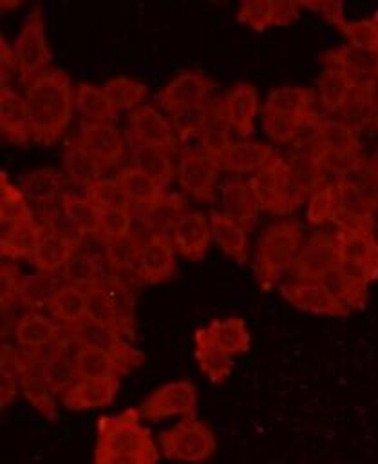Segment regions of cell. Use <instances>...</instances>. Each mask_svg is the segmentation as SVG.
<instances>
[{"label":"cell","instance_id":"1","mask_svg":"<svg viewBox=\"0 0 378 464\" xmlns=\"http://www.w3.org/2000/svg\"><path fill=\"white\" fill-rule=\"evenodd\" d=\"M76 87L61 69H45L25 83L31 140L47 147L61 138L74 114Z\"/></svg>","mask_w":378,"mask_h":464},{"label":"cell","instance_id":"2","mask_svg":"<svg viewBox=\"0 0 378 464\" xmlns=\"http://www.w3.org/2000/svg\"><path fill=\"white\" fill-rule=\"evenodd\" d=\"M141 420L137 408L99 417L94 464H157L159 444Z\"/></svg>","mask_w":378,"mask_h":464},{"label":"cell","instance_id":"3","mask_svg":"<svg viewBox=\"0 0 378 464\" xmlns=\"http://www.w3.org/2000/svg\"><path fill=\"white\" fill-rule=\"evenodd\" d=\"M217 100V83L199 71H181L156 94V103L170 116L179 138H197L201 116Z\"/></svg>","mask_w":378,"mask_h":464},{"label":"cell","instance_id":"4","mask_svg":"<svg viewBox=\"0 0 378 464\" xmlns=\"http://www.w3.org/2000/svg\"><path fill=\"white\" fill-rule=\"evenodd\" d=\"M302 248V225L297 219L269 223L257 239L253 272L259 286L271 290L284 272H289Z\"/></svg>","mask_w":378,"mask_h":464},{"label":"cell","instance_id":"5","mask_svg":"<svg viewBox=\"0 0 378 464\" xmlns=\"http://www.w3.org/2000/svg\"><path fill=\"white\" fill-rule=\"evenodd\" d=\"M259 208L275 216L293 214L307 198L295 181L284 156L275 152L269 161L248 179Z\"/></svg>","mask_w":378,"mask_h":464},{"label":"cell","instance_id":"6","mask_svg":"<svg viewBox=\"0 0 378 464\" xmlns=\"http://www.w3.org/2000/svg\"><path fill=\"white\" fill-rule=\"evenodd\" d=\"M157 444L166 459L188 464H203L217 450L213 430L195 417H184L177 424L159 431Z\"/></svg>","mask_w":378,"mask_h":464},{"label":"cell","instance_id":"7","mask_svg":"<svg viewBox=\"0 0 378 464\" xmlns=\"http://www.w3.org/2000/svg\"><path fill=\"white\" fill-rule=\"evenodd\" d=\"M13 51L18 63V72L22 80L29 82L51 62V51L45 34V16L40 4L33 5L31 13L27 14L20 33L14 38Z\"/></svg>","mask_w":378,"mask_h":464},{"label":"cell","instance_id":"8","mask_svg":"<svg viewBox=\"0 0 378 464\" xmlns=\"http://www.w3.org/2000/svg\"><path fill=\"white\" fill-rule=\"evenodd\" d=\"M71 335L78 344L109 353L123 368L125 373L143 362V353L136 350L128 341H125V335L118 328L105 321L90 317L83 324H80Z\"/></svg>","mask_w":378,"mask_h":464},{"label":"cell","instance_id":"9","mask_svg":"<svg viewBox=\"0 0 378 464\" xmlns=\"http://www.w3.org/2000/svg\"><path fill=\"white\" fill-rule=\"evenodd\" d=\"M92 317L118 328L125 337L134 339V297L130 290L118 279H103L90 292Z\"/></svg>","mask_w":378,"mask_h":464},{"label":"cell","instance_id":"10","mask_svg":"<svg viewBox=\"0 0 378 464\" xmlns=\"http://www.w3.org/2000/svg\"><path fill=\"white\" fill-rule=\"evenodd\" d=\"M197 390L190 381H170L154 390L137 406L143 420L157 422L168 417H195Z\"/></svg>","mask_w":378,"mask_h":464},{"label":"cell","instance_id":"11","mask_svg":"<svg viewBox=\"0 0 378 464\" xmlns=\"http://www.w3.org/2000/svg\"><path fill=\"white\" fill-rule=\"evenodd\" d=\"M78 246L80 237L69 236L47 223H42L34 230L29 261L40 276H51L65 268V265L78 254Z\"/></svg>","mask_w":378,"mask_h":464},{"label":"cell","instance_id":"12","mask_svg":"<svg viewBox=\"0 0 378 464\" xmlns=\"http://www.w3.org/2000/svg\"><path fill=\"white\" fill-rule=\"evenodd\" d=\"M128 136L130 143L156 147L172 156L179 150L181 138L177 130L152 103H141L128 112Z\"/></svg>","mask_w":378,"mask_h":464},{"label":"cell","instance_id":"13","mask_svg":"<svg viewBox=\"0 0 378 464\" xmlns=\"http://www.w3.org/2000/svg\"><path fill=\"white\" fill-rule=\"evenodd\" d=\"M71 334L52 317L42 312H25L13 324L14 344L25 355H38L60 344Z\"/></svg>","mask_w":378,"mask_h":464},{"label":"cell","instance_id":"14","mask_svg":"<svg viewBox=\"0 0 378 464\" xmlns=\"http://www.w3.org/2000/svg\"><path fill=\"white\" fill-rule=\"evenodd\" d=\"M217 174L213 161L206 158L199 149H184L179 154L175 178L179 187L192 198L203 203L215 201Z\"/></svg>","mask_w":378,"mask_h":464},{"label":"cell","instance_id":"15","mask_svg":"<svg viewBox=\"0 0 378 464\" xmlns=\"http://www.w3.org/2000/svg\"><path fill=\"white\" fill-rule=\"evenodd\" d=\"M340 263L336 232L318 230L302 245L295 263L289 268L293 281H315L322 272Z\"/></svg>","mask_w":378,"mask_h":464},{"label":"cell","instance_id":"16","mask_svg":"<svg viewBox=\"0 0 378 464\" xmlns=\"http://www.w3.org/2000/svg\"><path fill=\"white\" fill-rule=\"evenodd\" d=\"M74 143H78L101 167L103 172L116 167L125 156V141L112 123L85 121L80 127Z\"/></svg>","mask_w":378,"mask_h":464},{"label":"cell","instance_id":"17","mask_svg":"<svg viewBox=\"0 0 378 464\" xmlns=\"http://www.w3.org/2000/svg\"><path fill=\"white\" fill-rule=\"evenodd\" d=\"M177 270L175 248L170 236H148L139 250L136 276L145 285H157L174 277Z\"/></svg>","mask_w":378,"mask_h":464},{"label":"cell","instance_id":"18","mask_svg":"<svg viewBox=\"0 0 378 464\" xmlns=\"http://www.w3.org/2000/svg\"><path fill=\"white\" fill-rule=\"evenodd\" d=\"M49 314L72 334L80 324L92 317V299L90 292L74 285H60L52 288L47 295Z\"/></svg>","mask_w":378,"mask_h":464},{"label":"cell","instance_id":"19","mask_svg":"<svg viewBox=\"0 0 378 464\" xmlns=\"http://www.w3.org/2000/svg\"><path fill=\"white\" fill-rule=\"evenodd\" d=\"M195 344H210L224 350L230 355H239L250 350L251 337L242 317L230 315L224 319H213L210 324L197 328L194 334Z\"/></svg>","mask_w":378,"mask_h":464},{"label":"cell","instance_id":"20","mask_svg":"<svg viewBox=\"0 0 378 464\" xmlns=\"http://www.w3.org/2000/svg\"><path fill=\"white\" fill-rule=\"evenodd\" d=\"M221 100L232 130L241 138H250L255 132V118L259 114L257 87L248 82H239L232 85Z\"/></svg>","mask_w":378,"mask_h":464},{"label":"cell","instance_id":"21","mask_svg":"<svg viewBox=\"0 0 378 464\" xmlns=\"http://www.w3.org/2000/svg\"><path fill=\"white\" fill-rule=\"evenodd\" d=\"M172 243L175 252H179L188 261H201L212 241L210 219L201 210H188L177 221L172 230Z\"/></svg>","mask_w":378,"mask_h":464},{"label":"cell","instance_id":"22","mask_svg":"<svg viewBox=\"0 0 378 464\" xmlns=\"http://www.w3.org/2000/svg\"><path fill=\"white\" fill-rule=\"evenodd\" d=\"M342 188V203L378 210V154L365 158L351 174L338 179Z\"/></svg>","mask_w":378,"mask_h":464},{"label":"cell","instance_id":"23","mask_svg":"<svg viewBox=\"0 0 378 464\" xmlns=\"http://www.w3.org/2000/svg\"><path fill=\"white\" fill-rule=\"evenodd\" d=\"M277 150L262 141H253L248 138L233 140L228 149L213 161L219 172H232V174H255L262 169L269 158Z\"/></svg>","mask_w":378,"mask_h":464},{"label":"cell","instance_id":"24","mask_svg":"<svg viewBox=\"0 0 378 464\" xmlns=\"http://www.w3.org/2000/svg\"><path fill=\"white\" fill-rule=\"evenodd\" d=\"M16 373L20 381V393L24 395V399L38 413H42L45 419L54 422L58 419L56 395L51 392V388L40 377L33 361H29L22 350L18 352V357H16Z\"/></svg>","mask_w":378,"mask_h":464},{"label":"cell","instance_id":"25","mask_svg":"<svg viewBox=\"0 0 378 464\" xmlns=\"http://www.w3.org/2000/svg\"><path fill=\"white\" fill-rule=\"evenodd\" d=\"M186 212V199L179 192H165L156 203L139 208L137 219L146 237L172 236L174 227Z\"/></svg>","mask_w":378,"mask_h":464},{"label":"cell","instance_id":"26","mask_svg":"<svg viewBox=\"0 0 378 464\" xmlns=\"http://www.w3.org/2000/svg\"><path fill=\"white\" fill-rule=\"evenodd\" d=\"M119 390V377L112 379H78L76 384L60 397L67 410H98L114 402Z\"/></svg>","mask_w":378,"mask_h":464},{"label":"cell","instance_id":"27","mask_svg":"<svg viewBox=\"0 0 378 464\" xmlns=\"http://www.w3.org/2000/svg\"><path fill=\"white\" fill-rule=\"evenodd\" d=\"M340 263L362 270L373 283L378 279L376 234H344L336 230Z\"/></svg>","mask_w":378,"mask_h":464},{"label":"cell","instance_id":"28","mask_svg":"<svg viewBox=\"0 0 378 464\" xmlns=\"http://www.w3.org/2000/svg\"><path fill=\"white\" fill-rule=\"evenodd\" d=\"M280 295L295 308L331 317H345L347 310L338 306L315 281H288L280 285Z\"/></svg>","mask_w":378,"mask_h":464},{"label":"cell","instance_id":"29","mask_svg":"<svg viewBox=\"0 0 378 464\" xmlns=\"http://www.w3.org/2000/svg\"><path fill=\"white\" fill-rule=\"evenodd\" d=\"M222 212L241 223L248 232L257 223L259 203L250 183L239 176H232L221 183Z\"/></svg>","mask_w":378,"mask_h":464},{"label":"cell","instance_id":"30","mask_svg":"<svg viewBox=\"0 0 378 464\" xmlns=\"http://www.w3.org/2000/svg\"><path fill=\"white\" fill-rule=\"evenodd\" d=\"M197 140H199V150L212 161H215L233 141L232 127L226 120L221 98L213 102L201 116L199 127H197Z\"/></svg>","mask_w":378,"mask_h":464},{"label":"cell","instance_id":"31","mask_svg":"<svg viewBox=\"0 0 378 464\" xmlns=\"http://www.w3.org/2000/svg\"><path fill=\"white\" fill-rule=\"evenodd\" d=\"M358 80L344 69L326 65L317 78V102L326 116H338Z\"/></svg>","mask_w":378,"mask_h":464},{"label":"cell","instance_id":"32","mask_svg":"<svg viewBox=\"0 0 378 464\" xmlns=\"http://www.w3.org/2000/svg\"><path fill=\"white\" fill-rule=\"evenodd\" d=\"M0 130L4 140L14 145H24L31 140L25 100L11 85H2L0 89Z\"/></svg>","mask_w":378,"mask_h":464},{"label":"cell","instance_id":"33","mask_svg":"<svg viewBox=\"0 0 378 464\" xmlns=\"http://www.w3.org/2000/svg\"><path fill=\"white\" fill-rule=\"evenodd\" d=\"M315 283L329 295L331 301H335L338 306H342L349 314L353 310H360L365 306L367 288L351 281L344 272V268L340 266V263L322 272L315 279Z\"/></svg>","mask_w":378,"mask_h":464},{"label":"cell","instance_id":"34","mask_svg":"<svg viewBox=\"0 0 378 464\" xmlns=\"http://www.w3.org/2000/svg\"><path fill=\"white\" fill-rule=\"evenodd\" d=\"M210 227L212 237L219 245V248L239 265H246L250 256L248 230L241 223L226 216L222 210L210 212Z\"/></svg>","mask_w":378,"mask_h":464},{"label":"cell","instance_id":"35","mask_svg":"<svg viewBox=\"0 0 378 464\" xmlns=\"http://www.w3.org/2000/svg\"><path fill=\"white\" fill-rule=\"evenodd\" d=\"M317 103V92L309 87H298V85H288V87H277L273 89L260 112H279L286 116H293L298 120H306L309 114H313Z\"/></svg>","mask_w":378,"mask_h":464},{"label":"cell","instance_id":"36","mask_svg":"<svg viewBox=\"0 0 378 464\" xmlns=\"http://www.w3.org/2000/svg\"><path fill=\"white\" fill-rule=\"evenodd\" d=\"M320 60L326 65L344 69L358 82L362 80H376L378 82V53H369L362 49H354L351 45H340L327 49L320 54Z\"/></svg>","mask_w":378,"mask_h":464},{"label":"cell","instance_id":"37","mask_svg":"<svg viewBox=\"0 0 378 464\" xmlns=\"http://www.w3.org/2000/svg\"><path fill=\"white\" fill-rule=\"evenodd\" d=\"M130 161L134 169L152 178L163 188L172 183L177 170L170 152L137 143H130Z\"/></svg>","mask_w":378,"mask_h":464},{"label":"cell","instance_id":"38","mask_svg":"<svg viewBox=\"0 0 378 464\" xmlns=\"http://www.w3.org/2000/svg\"><path fill=\"white\" fill-rule=\"evenodd\" d=\"M378 96V82L376 80H362L347 98L345 105L338 112V120L353 127L356 132L367 130L371 112Z\"/></svg>","mask_w":378,"mask_h":464},{"label":"cell","instance_id":"39","mask_svg":"<svg viewBox=\"0 0 378 464\" xmlns=\"http://www.w3.org/2000/svg\"><path fill=\"white\" fill-rule=\"evenodd\" d=\"M284 160H286L295 181L298 183V187L302 188V192L306 196L313 194L317 188H320L324 183L329 181L315 150L289 147Z\"/></svg>","mask_w":378,"mask_h":464},{"label":"cell","instance_id":"40","mask_svg":"<svg viewBox=\"0 0 378 464\" xmlns=\"http://www.w3.org/2000/svg\"><path fill=\"white\" fill-rule=\"evenodd\" d=\"M0 219L5 227H20V228H36L34 214L24 196V192L14 187L7 174H0Z\"/></svg>","mask_w":378,"mask_h":464},{"label":"cell","instance_id":"41","mask_svg":"<svg viewBox=\"0 0 378 464\" xmlns=\"http://www.w3.org/2000/svg\"><path fill=\"white\" fill-rule=\"evenodd\" d=\"M116 178L119 181V187H121L128 205L136 207L137 210L156 203L165 194L163 187H159L152 178H148L141 170L134 169L132 165L123 167Z\"/></svg>","mask_w":378,"mask_h":464},{"label":"cell","instance_id":"42","mask_svg":"<svg viewBox=\"0 0 378 464\" xmlns=\"http://www.w3.org/2000/svg\"><path fill=\"white\" fill-rule=\"evenodd\" d=\"M74 344L76 350L72 352V361L78 379H112L125 375L123 368L109 353L78 343Z\"/></svg>","mask_w":378,"mask_h":464},{"label":"cell","instance_id":"43","mask_svg":"<svg viewBox=\"0 0 378 464\" xmlns=\"http://www.w3.org/2000/svg\"><path fill=\"white\" fill-rule=\"evenodd\" d=\"M76 112L89 123H110L116 111L103 87L92 83H78L74 96Z\"/></svg>","mask_w":378,"mask_h":464},{"label":"cell","instance_id":"44","mask_svg":"<svg viewBox=\"0 0 378 464\" xmlns=\"http://www.w3.org/2000/svg\"><path fill=\"white\" fill-rule=\"evenodd\" d=\"M65 178L54 169H40L25 174L22 178L20 190L24 196L38 205L51 203L54 198H61Z\"/></svg>","mask_w":378,"mask_h":464},{"label":"cell","instance_id":"45","mask_svg":"<svg viewBox=\"0 0 378 464\" xmlns=\"http://www.w3.org/2000/svg\"><path fill=\"white\" fill-rule=\"evenodd\" d=\"M340 205H342L340 183L338 179H331L307 196L306 219L309 225H315V227L331 223Z\"/></svg>","mask_w":378,"mask_h":464},{"label":"cell","instance_id":"46","mask_svg":"<svg viewBox=\"0 0 378 464\" xmlns=\"http://www.w3.org/2000/svg\"><path fill=\"white\" fill-rule=\"evenodd\" d=\"M60 208L69 225L80 236H101L96 208L85 198L63 192L60 198Z\"/></svg>","mask_w":378,"mask_h":464},{"label":"cell","instance_id":"47","mask_svg":"<svg viewBox=\"0 0 378 464\" xmlns=\"http://www.w3.org/2000/svg\"><path fill=\"white\" fill-rule=\"evenodd\" d=\"M103 91L109 96L116 114L121 111L130 112L132 109H136L137 105L143 103V100L146 98V92H148L145 83H141L134 78H128V76H114V78L107 80L103 83Z\"/></svg>","mask_w":378,"mask_h":464},{"label":"cell","instance_id":"48","mask_svg":"<svg viewBox=\"0 0 378 464\" xmlns=\"http://www.w3.org/2000/svg\"><path fill=\"white\" fill-rule=\"evenodd\" d=\"M360 132H356L347 123L340 121L338 118H326L318 134L317 150H342V149H358ZM315 150V152H317Z\"/></svg>","mask_w":378,"mask_h":464},{"label":"cell","instance_id":"49","mask_svg":"<svg viewBox=\"0 0 378 464\" xmlns=\"http://www.w3.org/2000/svg\"><path fill=\"white\" fill-rule=\"evenodd\" d=\"M195 361L199 370L215 384L226 381L233 368V355L210 344H195Z\"/></svg>","mask_w":378,"mask_h":464},{"label":"cell","instance_id":"50","mask_svg":"<svg viewBox=\"0 0 378 464\" xmlns=\"http://www.w3.org/2000/svg\"><path fill=\"white\" fill-rule=\"evenodd\" d=\"M63 167L71 179L81 183L83 187L98 178H103L101 167L78 145L72 143L63 152Z\"/></svg>","mask_w":378,"mask_h":464},{"label":"cell","instance_id":"51","mask_svg":"<svg viewBox=\"0 0 378 464\" xmlns=\"http://www.w3.org/2000/svg\"><path fill=\"white\" fill-rule=\"evenodd\" d=\"M98 225H99V237L107 239H119L132 234L134 214L132 207H109V208H96Z\"/></svg>","mask_w":378,"mask_h":464},{"label":"cell","instance_id":"52","mask_svg":"<svg viewBox=\"0 0 378 464\" xmlns=\"http://www.w3.org/2000/svg\"><path fill=\"white\" fill-rule=\"evenodd\" d=\"M338 31L347 40V45L369 53H378V22L374 18L344 20Z\"/></svg>","mask_w":378,"mask_h":464},{"label":"cell","instance_id":"53","mask_svg":"<svg viewBox=\"0 0 378 464\" xmlns=\"http://www.w3.org/2000/svg\"><path fill=\"white\" fill-rule=\"evenodd\" d=\"M94 208H109V207H130L118 178H98L85 185L83 196Z\"/></svg>","mask_w":378,"mask_h":464},{"label":"cell","instance_id":"54","mask_svg":"<svg viewBox=\"0 0 378 464\" xmlns=\"http://www.w3.org/2000/svg\"><path fill=\"white\" fill-rule=\"evenodd\" d=\"M317 158L324 167L326 174L335 176V179H342L351 174L367 156L362 147L358 149H342V150H317Z\"/></svg>","mask_w":378,"mask_h":464},{"label":"cell","instance_id":"55","mask_svg":"<svg viewBox=\"0 0 378 464\" xmlns=\"http://www.w3.org/2000/svg\"><path fill=\"white\" fill-rule=\"evenodd\" d=\"M237 20L255 33H264L277 24V2L250 0L242 2L237 9Z\"/></svg>","mask_w":378,"mask_h":464},{"label":"cell","instance_id":"56","mask_svg":"<svg viewBox=\"0 0 378 464\" xmlns=\"http://www.w3.org/2000/svg\"><path fill=\"white\" fill-rule=\"evenodd\" d=\"M338 232L344 234H374L376 223H374V214L354 207V205H347L342 203L331 221Z\"/></svg>","mask_w":378,"mask_h":464},{"label":"cell","instance_id":"57","mask_svg":"<svg viewBox=\"0 0 378 464\" xmlns=\"http://www.w3.org/2000/svg\"><path fill=\"white\" fill-rule=\"evenodd\" d=\"M61 276L67 285H74L92 292L101 285V277L98 276V266L87 254H76L61 270Z\"/></svg>","mask_w":378,"mask_h":464},{"label":"cell","instance_id":"58","mask_svg":"<svg viewBox=\"0 0 378 464\" xmlns=\"http://www.w3.org/2000/svg\"><path fill=\"white\" fill-rule=\"evenodd\" d=\"M262 114V130L275 143H293L302 123L306 120H298L293 116L279 114V112H260Z\"/></svg>","mask_w":378,"mask_h":464},{"label":"cell","instance_id":"59","mask_svg":"<svg viewBox=\"0 0 378 464\" xmlns=\"http://www.w3.org/2000/svg\"><path fill=\"white\" fill-rule=\"evenodd\" d=\"M36 228H20L2 225V256L5 259L29 257Z\"/></svg>","mask_w":378,"mask_h":464},{"label":"cell","instance_id":"60","mask_svg":"<svg viewBox=\"0 0 378 464\" xmlns=\"http://www.w3.org/2000/svg\"><path fill=\"white\" fill-rule=\"evenodd\" d=\"M107 246V257L116 268H136L141 245L132 234L119 239L103 241Z\"/></svg>","mask_w":378,"mask_h":464},{"label":"cell","instance_id":"61","mask_svg":"<svg viewBox=\"0 0 378 464\" xmlns=\"http://www.w3.org/2000/svg\"><path fill=\"white\" fill-rule=\"evenodd\" d=\"M300 7L317 13L331 25H340L344 22V4L340 0H302Z\"/></svg>","mask_w":378,"mask_h":464},{"label":"cell","instance_id":"62","mask_svg":"<svg viewBox=\"0 0 378 464\" xmlns=\"http://www.w3.org/2000/svg\"><path fill=\"white\" fill-rule=\"evenodd\" d=\"M18 71V63H16V56L13 51V45L7 44V40L2 36L0 38V78H2V85H9V80L13 78V74H16Z\"/></svg>","mask_w":378,"mask_h":464},{"label":"cell","instance_id":"63","mask_svg":"<svg viewBox=\"0 0 378 464\" xmlns=\"http://www.w3.org/2000/svg\"><path fill=\"white\" fill-rule=\"evenodd\" d=\"M367 130L373 132V134H378V96H376V102H374V107H373V112H371Z\"/></svg>","mask_w":378,"mask_h":464},{"label":"cell","instance_id":"64","mask_svg":"<svg viewBox=\"0 0 378 464\" xmlns=\"http://www.w3.org/2000/svg\"><path fill=\"white\" fill-rule=\"evenodd\" d=\"M373 18H374V20H376V22H378V9H376V11H374V14H373Z\"/></svg>","mask_w":378,"mask_h":464}]
</instances>
